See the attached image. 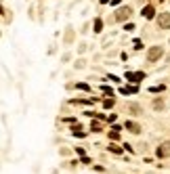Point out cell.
<instances>
[{"mask_svg": "<svg viewBox=\"0 0 170 174\" xmlns=\"http://www.w3.org/2000/svg\"><path fill=\"white\" fill-rule=\"evenodd\" d=\"M126 128H128L130 132H139V126H137V124H132V122H128V124H126Z\"/></svg>", "mask_w": 170, "mask_h": 174, "instance_id": "obj_4", "label": "cell"}, {"mask_svg": "<svg viewBox=\"0 0 170 174\" xmlns=\"http://www.w3.org/2000/svg\"><path fill=\"white\" fill-rule=\"evenodd\" d=\"M160 55H162V48H160V46H153L151 51H149V55H147V59H149V61H155Z\"/></svg>", "mask_w": 170, "mask_h": 174, "instance_id": "obj_1", "label": "cell"}, {"mask_svg": "<svg viewBox=\"0 0 170 174\" xmlns=\"http://www.w3.org/2000/svg\"><path fill=\"white\" fill-rule=\"evenodd\" d=\"M158 155H170V143H166L158 149Z\"/></svg>", "mask_w": 170, "mask_h": 174, "instance_id": "obj_2", "label": "cell"}, {"mask_svg": "<svg viewBox=\"0 0 170 174\" xmlns=\"http://www.w3.org/2000/svg\"><path fill=\"white\" fill-rule=\"evenodd\" d=\"M160 25L162 28H170V15H162L160 17Z\"/></svg>", "mask_w": 170, "mask_h": 174, "instance_id": "obj_3", "label": "cell"}, {"mask_svg": "<svg viewBox=\"0 0 170 174\" xmlns=\"http://www.w3.org/2000/svg\"><path fill=\"white\" fill-rule=\"evenodd\" d=\"M143 15L147 17V19H149V17H153V9H151V7H147V9L143 11Z\"/></svg>", "mask_w": 170, "mask_h": 174, "instance_id": "obj_5", "label": "cell"}]
</instances>
